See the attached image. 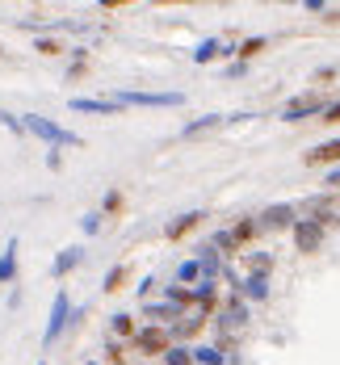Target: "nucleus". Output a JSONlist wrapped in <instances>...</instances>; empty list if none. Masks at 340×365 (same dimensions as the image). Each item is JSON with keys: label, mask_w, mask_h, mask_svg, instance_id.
Here are the masks:
<instances>
[{"label": "nucleus", "mask_w": 340, "mask_h": 365, "mask_svg": "<svg viewBox=\"0 0 340 365\" xmlns=\"http://www.w3.org/2000/svg\"><path fill=\"white\" fill-rule=\"evenodd\" d=\"M21 126H26L30 135H38L42 143H51V147H76L80 143V135H72L68 126H59L55 118H42V113H21Z\"/></svg>", "instance_id": "obj_1"}, {"label": "nucleus", "mask_w": 340, "mask_h": 365, "mask_svg": "<svg viewBox=\"0 0 340 365\" xmlns=\"http://www.w3.org/2000/svg\"><path fill=\"white\" fill-rule=\"evenodd\" d=\"M80 315H84V307L76 311L72 298H68V290H59V294H55V302H51V319H46V331H42V344L51 349V344H55V340L68 331V324H76Z\"/></svg>", "instance_id": "obj_2"}, {"label": "nucleus", "mask_w": 340, "mask_h": 365, "mask_svg": "<svg viewBox=\"0 0 340 365\" xmlns=\"http://www.w3.org/2000/svg\"><path fill=\"white\" fill-rule=\"evenodd\" d=\"M118 106H148V110H177L185 106V93H139V88H122L113 93Z\"/></svg>", "instance_id": "obj_3"}, {"label": "nucleus", "mask_w": 340, "mask_h": 365, "mask_svg": "<svg viewBox=\"0 0 340 365\" xmlns=\"http://www.w3.org/2000/svg\"><path fill=\"white\" fill-rule=\"evenodd\" d=\"M328 106H332V101H324L319 93H302V97H294V101L282 110V118H286V122H302V118H315V113H324Z\"/></svg>", "instance_id": "obj_4"}, {"label": "nucleus", "mask_w": 340, "mask_h": 365, "mask_svg": "<svg viewBox=\"0 0 340 365\" xmlns=\"http://www.w3.org/2000/svg\"><path fill=\"white\" fill-rule=\"evenodd\" d=\"M324 222L328 219H299L294 222V248L299 252H315L324 244Z\"/></svg>", "instance_id": "obj_5"}, {"label": "nucleus", "mask_w": 340, "mask_h": 365, "mask_svg": "<svg viewBox=\"0 0 340 365\" xmlns=\"http://www.w3.org/2000/svg\"><path fill=\"white\" fill-rule=\"evenodd\" d=\"M244 118H252V113H202L197 122L181 126V135H185V139H197V135H206V130H215V126H223V122H244Z\"/></svg>", "instance_id": "obj_6"}, {"label": "nucleus", "mask_w": 340, "mask_h": 365, "mask_svg": "<svg viewBox=\"0 0 340 365\" xmlns=\"http://www.w3.org/2000/svg\"><path fill=\"white\" fill-rule=\"evenodd\" d=\"M68 110H72V113H97V118H110V113H118L122 106H118L113 97H72V101H68Z\"/></svg>", "instance_id": "obj_7"}, {"label": "nucleus", "mask_w": 340, "mask_h": 365, "mask_svg": "<svg viewBox=\"0 0 340 365\" xmlns=\"http://www.w3.org/2000/svg\"><path fill=\"white\" fill-rule=\"evenodd\" d=\"M261 227H269V231H273V227H294V222H299V215H294V206H290V202H282V206H269V210H261Z\"/></svg>", "instance_id": "obj_8"}, {"label": "nucleus", "mask_w": 340, "mask_h": 365, "mask_svg": "<svg viewBox=\"0 0 340 365\" xmlns=\"http://www.w3.org/2000/svg\"><path fill=\"white\" fill-rule=\"evenodd\" d=\"M80 264H84V248H80V244H72V248H63V252L55 256L51 273H55V277H68V273H76Z\"/></svg>", "instance_id": "obj_9"}, {"label": "nucleus", "mask_w": 340, "mask_h": 365, "mask_svg": "<svg viewBox=\"0 0 340 365\" xmlns=\"http://www.w3.org/2000/svg\"><path fill=\"white\" fill-rule=\"evenodd\" d=\"M239 294H244L248 302H264V298H269V273H257V269H252V273L239 282Z\"/></svg>", "instance_id": "obj_10"}, {"label": "nucleus", "mask_w": 340, "mask_h": 365, "mask_svg": "<svg viewBox=\"0 0 340 365\" xmlns=\"http://www.w3.org/2000/svg\"><path fill=\"white\" fill-rule=\"evenodd\" d=\"M135 344L143 349V353H168V331L164 328H143L135 336Z\"/></svg>", "instance_id": "obj_11"}, {"label": "nucleus", "mask_w": 340, "mask_h": 365, "mask_svg": "<svg viewBox=\"0 0 340 365\" xmlns=\"http://www.w3.org/2000/svg\"><path fill=\"white\" fill-rule=\"evenodd\" d=\"M219 55H235V51L227 46L223 38H206V42H197V51H193V63H210V59H219Z\"/></svg>", "instance_id": "obj_12"}, {"label": "nucleus", "mask_w": 340, "mask_h": 365, "mask_svg": "<svg viewBox=\"0 0 340 365\" xmlns=\"http://www.w3.org/2000/svg\"><path fill=\"white\" fill-rule=\"evenodd\" d=\"M336 160H340V139H328L315 151H306V164H336Z\"/></svg>", "instance_id": "obj_13"}, {"label": "nucleus", "mask_w": 340, "mask_h": 365, "mask_svg": "<svg viewBox=\"0 0 340 365\" xmlns=\"http://www.w3.org/2000/svg\"><path fill=\"white\" fill-rule=\"evenodd\" d=\"M13 277H17V240H9V244H4V252H0V282L9 286Z\"/></svg>", "instance_id": "obj_14"}, {"label": "nucleus", "mask_w": 340, "mask_h": 365, "mask_svg": "<svg viewBox=\"0 0 340 365\" xmlns=\"http://www.w3.org/2000/svg\"><path fill=\"white\" fill-rule=\"evenodd\" d=\"M202 219H206L202 210H189V215H177V219L168 222V240H181V235H185V231H193V227H197Z\"/></svg>", "instance_id": "obj_15"}, {"label": "nucleus", "mask_w": 340, "mask_h": 365, "mask_svg": "<svg viewBox=\"0 0 340 365\" xmlns=\"http://www.w3.org/2000/svg\"><path fill=\"white\" fill-rule=\"evenodd\" d=\"M193 365H227V353L219 344H202V349H193Z\"/></svg>", "instance_id": "obj_16"}, {"label": "nucleus", "mask_w": 340, "mask_h": 365, "mask_svg": "<svg viewBox=\"0 0 340 365\" xmlns=\"http://www.w3.org/2000/svg\"><path fill=\"white\" fill-rule=\"evenodd\" d=\"M143 315H148V319H177V315H181V307H177V302H148V307H143Z\"/></svg>", "instance_id": "obj_17"}, {"label": "nucleus", "mask_w": 340, "mask_h": 365, "mask_svg": "<svg viewBox=\"0 0 340 365\" xmlns=\"http://www.w3.org/2000/svg\"><path fill=\"white\" fill-rule=\"evenodd\" d=\"M189 282H193V286L202 282V264H197V260H181V264H177V286H189Z\"/></svg>", "instance_id": "obj_18"}, {"label": "nucleus", "mask_w": 340, "mask_h": 365, "mask_svg": "<svg viewBox=\"0 0 340 365\" xmlns=\"http://www.w3.org/2000/svg\"><path fill=\"white\" fill-rule=\"evenodd\" d=\"M164 365H193V349H185V344H168Z\"/></svg>", "instance_id": "obj_19"}, {"label": "nucleus", "mask_w": 340, "mask_h": 365, "mask_svg": "<svg viewBox=\"0 0 340 365\" xmlns=\"http://www.w3.org/2000/svg\"><path fill=\"white\" fill-rule=\"evenodd\" d=\"M101 219H105L101 210H88V215L80 219V231H84V235H97V231H101Z\"/></svg>", "instance_id": "obj_20"}, {"label": "nucleus", "mask_w": 340, "mask_h": 365, "mask_svg": "<svg viewBox=\"0 0 340 365\" xmlns=\"http://www.w3.org/2000/svg\"><path fill=\"white\" fill-rule=\"evenodd\" d=\"M193 302L210 307V302H215V282H197V290H193Z\"/></svg>", "instance_id": "obj_21"}, {"label": "nucleus", "mask_w": 340, "mask_h": 365, "mask_svg": "<svg viewBox=\"0 0 340 365\" xmlns=\"http://www.w3.org/2000/svg\"><path fill=\"white\" fill-rule=\"evenodd\" d=\"M257 51H264V38H248V42H244L235 55H244V59H248V55H257Z\"/></svg>", "instance_id": "obj_22"}, {"label": "nucleus", "mask_w": 340, "mask_h": 365, "mask_svg": "<svg viewBox=\"0 0 340 365\" xmlns=\"http://www.w3.org/2000/svg\"><path fill=\"white\" fill-rule=\"evenodd\" d=\"M0 126H9L13 135H21V130H26V126H21V118H13V113H0Z\"/></svg>", "instance_id": "obj_23"}, {"label": "nucleus", "mask_w": 340, "mask_h": 365, "mask_svg": "<svg viewBox=\"0 0 340 365\" xmlns=\"http://www.w3.org/2000/svg\"><path fill=\"white\" fill-rule=\"evenodd\" d=\"M34 51H42V55H59V46H55V42H51V38H42V42H38Z\"/></svg>", "instance_id": "obj_24"}, {"label": "nucleus", "mask_w": 340, "mask_h": 365, "mask_svg": "<svg viewBox=\"0 0 340 365\" xmlns=\"http://www.w3.org/2000/svg\"><path fill=\"white\" fill-rule=\"evenodd\" d=\"M324 122H340V101H332V106L324 110Z\"/></svg>", "instance_id": "obj_25"}, {"label": "nucleus", "mask_w": 340, "mask_h": 365, "mask_svg": "<svg viewBox=\"0 0 340 365\" xmlns=\"http://www.w3.org/2000/svg\"><path fill=\"white\" fill-rule=\"evenodd\" d=\"M113 331H130V315H113Z\"/></svg>", "instance_id": "obj_26"}, {"label": "nucleus", "mask_w": 340, "mask_h": 365, "mask_svg": "<svg viewBox=\"0 0 340 365\" xmlns=\"http://www.w3.org/2000/svg\"><path fill=\"white\" fill-rule=\"evenodd\" d=\"M118 282H122V269H110V277H105V290H118Z\"/></svg>", "instance_id": "obj_27"}, {"label": "nucleus", "mask_w": 340, "mask_h": 365, "mask_svg": "<svg viewBox=\"0 0 340 365\" xmlns=\"http://www.w3.org/2000/svg\"><path fill=\"white\" fill-rule=\"evenodd\" d=\"M328 185H332V189H340V168H332V173H328Z\"/></svg>", "instance_id": "obj_28"}, {"label": "nucleus", "mask_w": 340, "mask_h": 365, "mask_svg": "<svg viewBox=\"0 0 340 365\" xmlns=\"http://www.w3.org/2000/svg\"><path fill=\"white\" fill-rule=\"evenodd\" d=\"M84 365H97V361H84Z\"/></svg>", "instance_id": "obj_29"}, {"label": "nucleus", "mask_w": 340, "mask_h": 365, "mask_svg": "<svg viewBox=\"0 0 340 365\" xmlns=\"http://www.w3.org/2000/svg\"><path fill=\"white\" fill-rule=\"evenodd\" d=\"M38 365H46V361H38Z\"/></svg>", "instance_id": "obj_30"}]
</instances>
